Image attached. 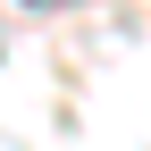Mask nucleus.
<instances>
[{
    "mask_svg": "<svg viewBox=\"0 0 151 151\" xmlns=\"http://www.w3.org/2000/svg\"><path fill=\"white\" fill-rule=\"evenodd\" d=\"M25 9H76V0H25Z\"/></svg>",
    "mask_w": 151,
    "mask_h": 151,
    "instance_id": "nucleus-1",
    "label": "nucleus"
}]
</instances>
